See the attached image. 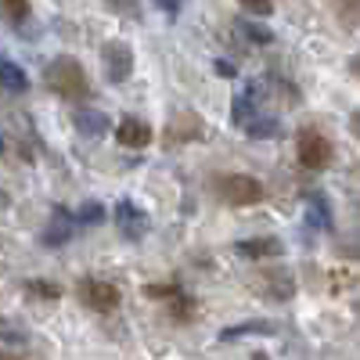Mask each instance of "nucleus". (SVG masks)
<instances>
[{
	"mask_svg": "<svg viewBox=\"0 0 360 360\" xmlns=\"http://www.w3.org/2000/svg\"><path fill=\"white\" fill-rule=\"evenodd\" d=\"M356 173H360V166H356Z\"/></svg>",
	"mask_w": 360,
	"mask_h": 360,
	"instance_id": "nucleus-31",
	"label": "nucleus"
},
{
	"mask_svg": "<svg viewBox=\"0 0 360 360\" xmlns=\"http://www.w3.org/2000/svg\"><path fill=\"white\" fill-rule=\"evenodd\" d=\"M249 335H278V324L274 321H242V324H231L220 332V342H234V339H249Z\"/></svg>",
	"mask_w": 360,
	"mask_h": 360,
	"instance_id": "nucleus-11",
	"label": "nucleus"
},
{
	"mask_svg": "<svg viewBox=\"0 0 360 360\" xmlns=\"http://www.w3.org/2000/svg\"><path fill=\"white\" fill-rule=\"evenodd\" d=\"M76 295H79V303L86 310H94V314H112L119 303H123V292H119L115 285H108V281H98V278H83L76 285Z\"/></svg>",
	"mask_w": 360,
	"mask_h": 360,
	"instance_id": "nucleus-4",
	"label": "nucleus"
},
{
	"mask_svg": "<svg viewBox=\"0 0 360 360\" xmlns=\"http://www.w3.org/2000/svg\"><path fill=\"white\" fill-rule=\"evenodd\" d=\"M76 220H79V224H94V227H98V224H105V220H108V209H105L101 202H83Z\"/></svg>",
	"mask_w": 360,
	"mask_h": 360,
	"instance_id": "nucleus-20",
	"label": "nucleus"
},
{
	"mask_svg": "<svg viewBox=\"0 0 360 360\" xmlns=\"http://www.w3.org/2000/svg\"><path fill=\"white\" fill-rule=\"evenodd\" d=\"M238 4H242L252 18H266V15H274V4H270V0H238Z\"/></svg>",
	"mask_w": 360,
	"mask_h": 360,
	"instance_id": "nucleus-23",
	"label": "nucleus"
},
{
	"mask_svg": "<svg viewBox=\"0 0 360 360\" xmlns=\"http://www.w3.org/2000/svg\"><path fill=\"white\" fill-rule=\"evenodd\" d=\"M349 72L360 79V54H356V58H349Z\"/></svg>",
	"mask_w": 360,
	"mask_h": 360,
	"instance_id": "nucleus-28",
	"label": "nucleus"
},
{
	"mask_svg": "<svg viewBox=\"0 0 360 360\" xmlns=\"http://www.w3.org/2000/svg\"><path fill=\"white\" fill-rule=\"evenodd\" d=\"M0 86L11 90V94H22V90L29 86V76L22 72V65L11 62V58H4V54H0Z\"/></svg>",
	"mask_w": 360,
	"mask_h": 360,
	"instance_id": "nucleus-14",
	"label": "nucleus"
},
{
	"mask_svg": "<svg viewBox=\"0 0 360 360\" xmlns=\"http://www.w3.org/2000/svg\"><path fill=\"white\" fill-rule=\"evenodd\" d=\"M266 299H274V303H288V299L295 295V278L288 274V270H266L263 281L256 285Z\"/></svg>",
	"mask_w": 360,
	"mask_h": 360,
	"instance_id": "nucleus-9",
	"label": "nucleus"
},
{
	"mask_svg": "<svg viewBox=\"0 0 360 360\" xmlns=\"http://www.w3.org/2000/svg\"><path fill=\"white\" fill-rule=\"evenodd\" d=\"M115 224H119V234H123L127 242H141V238L148 234V217H144V209L134 205L130 198L115 202Z\"/></svg>",
	"mask_w": 360,
	"mask_h": 360,
	"instance_id": "nucleus-6",
	"label": "nucleus"
},
{
	"mask_svg": "<svg viewBox=\"0 0 360 360\" xmlns=\"http://www.w3.org/2000/svg\"><path fill=\"white\" fill-rule=\"evenodd\" d=\"M231 119H234V127H242V130L256 119V86H245L242 94L234 98V105H231Z\"/></svg>",
	"mask_w": 360,
	"mask_h": 360,
	"instance_id": "nucleus-13",
	"label": "nucleus"
},
{
	"mask_svg": "<svg viewBox=\"0 0 360 360\" xmlns=\"http://www.w3.org/2000/svg\"><path fill=\"white\" fill-rule=\"evenodd\" d=\"M245 134L249 137H256V141H263V137H278L281 134V123H278V119H252V123L245 127Z\"/></svg>",
	"mask_w": 360,
	"mask_h": 360,
	"instance_id": "nucleus-19",
	"label": "nucleus"
},
{
	"mask_svg": "<svg viewBox=\"0 0 360 360\" xmlns=\"http://www.w3.org/2000/svg\"><path fill=\"white\" fill-rule=\"evenodd\" d=\"M213 195L227 205H256L266 198V188H263V180L249 173H224L213 180Z\"/></svg>",
	"mask_w": 360,
	"mask_h": 360,
	"instance_id": "nucleus-2",
	"label": "nucleus"
},
{
	"mask_svg": "<svg viewBox=\"0 0 360 360\" xmlns=\"http://www.w3.org/2000/svg\"><path fill=\"white\" fill-rule=\"evenodd\" d=\"M307 205H310V220L317 224V227H332V202H328L321 191H310L307 195Z\"/></svg>",
	"mask_w": 360,
	"mask_h": 360,
	"instance_id": "nucleus-17",
	"label": "nucleus"
},
{
	"mask_svg": "<svg viewBox=\"0 0 360 360\" xmlns=\"http://www.w3.org/2000/svg\"><path fill=\"white\" fill-rule=\"evenodd\" d=\"M349 134L360 141V112H353V115H349Z\"/></svg>",
	"mask_w": 360,
	"mask_h": 360,
	"instance_id": "nucleus-27",
	"label": "nucleus"
},
{
	"mask_svg": "<svg viewBox=\"0 0 360 360\" xmlns=\"http://www.w3.org/2000/svg\"><path fill=\"white\" fill-rule=\"evenodd\" d=\"M44 83H47L51 94L65 98V101H86V98H90L86 72H83V65L76 62L72 54H58V58H51L47 69H44Z\"/></svg>",
	"mask_w": 360,
	"mask_h": 360,
	"instance_id": "nucleus-1",
	"label": "nucleus"
},
{
	"mask_svg": "<svg viewBox=\"0 0 360 360\" xmlns=\"http://www.w3.org/2000/svg\"><path fill=\"white\" fill-rule=\"evenodd\" d=\"M356 213H360V198H356Z\"/></svg>",
	"mask_w": 360,
	"mask_h": 360,
	"instance_id": "nucleus-30",
	"label": "nucleus"
},
{
	"mask_svg": "<svg viewBox=\"0 0 360 360\" xmlns=\"http://www.w3.org/2000/svg\"><path fill=\"white\" fill-rule=\"evenodd\" d=\"M0 152H4V137H0Z\"/></svg>",
	"mask_w": 360,
	"mask_h": 360,
	"instance_id": "nucleus-29",
	"label": "nucleus"
},
{
	"mask_svg": "<svg viewBox=\"0 0 360 360\" xmlns=\"http://www.w3.org/2000/svg\"><path fill=\"white\" fill-rule=\"evenodd\" d=\"M72 127L83 134V137H105L108 130H112V119L101 112V108H76L72 112Z\"/></svg>",
	"mask_w": 360,
	"mask_h": 360,
	"instance_id": "nucleus-10",
	"label": "nucleus"
},
{
	"mask_svg": "<svg viewBox=\"0 0 360 360\" xmlns=\"http://www.w3.org/2000/svg\"><path fill=\"white\" fill-rule=\"evenodd\" d=\"M198 137H202V119H198V115H191V112H184L180 119H173V123H169L166 144L173 148L176 141H198Z\"/></svg>",
	"mask_w": 360,
	"mask_h": 360,
	"instance_id": "nucleus-12",
	"label": "nucleus"
},
{
	"mask_svg": "<svg viewBox=\"0 0 360 360\" xmlns=\"http://www.w3.org/2000/svg\"><path fill=\"white\" fill-rule=\"evenodd\" d=\"M238 256H245V259H278L285 256V242L274 234H266V238H242V242L234 245Z\"/></svg>",
	"mask_w": 360,
	"mask_h": 360,
	"instance_id": "nucleus-8",
	"label": "nucleus"
},
{
	"mask_svg": "<svg viewBox=\"0 0 360 360\" xmlns=\"http://www.w3.org/2000/svg\"><path fill=\"white\" fill-rule=\"evenodd\" d=\"M112 134H115V141L123 144V148H148V144H152V137H155L152 123H144V119H137V115H123Z\"/></svg>",
	"mask_w": 360,
	"mask_h": 360,
	"instance_id": "nucleus-7",
	"label": "nucleus"
},
{
	"mask_svg": "<svg viewBox=\"0 0 360 360\" xmlns=\"http://www.w3.org/2000/svg\"><path fill=\"white\" fill-rule=\"evenodd\" d=\"M155 4H159L169 18H176V15H180V0H155Z\"/></svg>",
	"mask_w": 360,
	"mask_h": 360,
	"instance_id": "nucleus-25",
	"label": "nucleus"
},
{
	"mask_svg": "<svg viewBox=\"0 0 360 360\" xmlns=\"http://www.w3.org/2000/svg\"><path fill=\"white\" fill-rule=\"evenodd\" d=\"M238 33H242L249 44H256V47L274 44V33H270V25H263V22H252V18H242V22H238Z\"/></svg>",
	"mask_w": 360,
	"mask_h": 360,
	"instance_id": "nucleus-16",
	"label": "nucleus"
},
{
	"mask_svg": "<svg viewBox=\"0 0 360 360\" xmlns=\"http://www.w3.org/2000/svg\"><path fill=\"white\" fill-rule=\"evenodd\" d=\"M25 292L37 295V299H47V303H54V299L62 295V288L51 285V281H25Z\"/></svg>",
	"mask_w": 360,
	"mask_h": 360,
	"instance_id": "nucleus-21",
	"label": "nucleus"
},
{
	"mask_svg": "<svg viewBox=\"0 0 360 360\" xmlns=\"http://www.w3.org/2000/svg\"><path fill=\"white\" fill-rule=\"evenodd\" d=\"M69 234H72V231H69V220H62V213H58V220L44 231V245H47V249H58V245L69 242Z\"/></svg>",
	"mask_w": 360,
	"mask_h": 360,
	"instance_id": "nucleus-18",
	"label": "nucleus"
},
{
	"mask_svg": "<svg viewBox=\"0 0 360 360\" xmlns=\"http://www.w3.org/2000/svg\"><path fill=\"white\" fill-rule=\"evenodd\" d=\"M108 4H112V8H119V11L127 8V15H134V18H137V4H134V0H108Z\"/></svg>",
	"mask_w": 360,
	"mask_h": 360,
	"instance_id": "nucleus-26",
	"label": "nucleus"
},
{
	"mask_svg": "<svg viewBox=\"0 0 360 360\" xmlns=\"http://www.w3.org/2000/svg\"><path fill=\"white\" fill-rule=\"evenodd\" d=\"M141 295L144 299H173V295H180V288L176 285H144Z\"/></svg>",
	"mask_w": 360,
	"mask_h": 360,
	"instance_id": "nucleus-22",
	"label": "nucleus"
},
{
	"mask_svg": "<svg viewBox=\"0 0 360 360\" xmlns=\"http://www.w3.org/2000/svg\"><path fill=\"white\" fill-rule=\"evenodd\" d=\"M213 69H217V76H224V79H234V76H238V69H234L231 62H224V58H217Z\"/></svg>",
	"mask_w": 360,
	"mask_h": 360,
	"instance_id": "nucleus-24",
	"label": "nucleus"
},
{
	"mask_svg": "<svg viewBox=\"0 0 360 360\" xmlns=\"http://www.w3.org/2000/svg\"><path fill=\"white\" fill-rule=\"evenodd\" d=\"M295 155H299V162H303L307 169H328L332 166V159H335V144L328 141L321 130H299V137H295Z\"/></svg>",
	"mask_w": 360,
	"mask_h": 360,
	"instance_id": "nucleus-3",
	"label": "nucleus"
},
{
	"mask_svg": "<svg viewBox=\"0 0 360 360\" xmlns=\"http://www.w3.org/2000/svg\"><path fill=\"white\" fill-rule=\"evenodd\" d=\"M101 69L108 83H127L134 76V47L123 40H108L101 47Z\"/></svg>",
	"mask_w": 360,
	"mask_h": 360,
	"instance_id": "nucleus-5",
	"label": "nucleus"
},
{
	"mask_svg": "<svg viewBox=\"0 0 360 360\" xmlns=\"http://www.w3.org/2000/svg\"><path fill=\"white\" fill-rule=\"evenodd\" d=\"M29 15H33V4L29 0H0V18L8 25H25Z\"/></svg>",
	"mask_w": 360,
	"mask_h": 360,
	"instance_id": "nucleus-15",
	"label": "nucleus"
}]
</instances>
